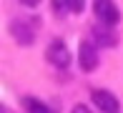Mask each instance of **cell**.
Here are the masks:
<instances>
[{"label":"cell","mask_w":123,"mask_h":113,"mask_svg":"<svg viewBox=\"0 0 123 113\" xmlns=\"http://www.w3.org/2000/svg\"><path fill=\"white\" fill-rule=\"evenodd\" d=\"M45 58L55 68H68L70 65V50L63 40H50L48 48H45Z\"/></svg>","instance_id":"cell-1"},{"label":"cell","mask_w":123,"mask_h":113,"mask_svg":"<svg viewBox=\"0 0 123 113\" xmlns=\"http://www.w3.org/2000/svg\"><path fill=\"white\" fill-rule=\"evenodd\" d=\"M91 100H93V106H96L98 111H103V113H118V108H121L118 98H116L111 90H103V88H93L91 90Z\"/></svg>","instance_id":"cell-2"},{"label":"cell","mask_w":123,"mask_h":113,"mask_svg":"<svg viewBox=\"0 0 123 113\" xmlns=\"http://www.w3.org/2000/svg\"><path fill=\"white\" fill-rule=\"evenodd\" d=\"M78 65H80V70H86V73L96 70L98 50H96V45L91 40H80V45H78Z\"/></svg>","instance_id":"cell-3"},{"label":"cell","mask_w":123,"mask_h":113,"mask_svg":"<svg viewBox=\"0 0 123 113\" xmlns=\"http://www.w3.org/2000/svg\"><path fill=\"white\" fill-rule=\"evenodd\" d=\"M93 10H96V18L103 23V25H116V23L121 20V10L116 3H108V0H98L96 5H93Z\"/></svg>","instance_id":"cell-4"},{"label":"cell","mask_w":123,"mask_h":113,"mask_svg":"<svg viewBox=\"0 0 123 113\" xmlns=\"http://www.w3.org/2000/svg\"><path fill=\"white\" fill-rule=\"evenodd\" d=\"M10 28H13V35L18 38L23 45H30L33 43V30H30V25H28L25 20H15Z\"/></svg>","instance_id":"cell-5"},{"label":"cell","mask_w":123,"mask_h":113,"mask_svg":"<svg viewBox=\"0 0 123 113\" xmlns=\"http://www.w3.org/2000/svg\"><path fill=\"white\" fill-rule=\"evenodd\" d=\"M93 38H96V45H103V48L116 45V40H118L108 28H93Z\"/></svg>","instance_id":"cell-6"},{"label":"cell","mask_w":123,"mask_h":113,"mask_svg":"<svg viewBox=\"0 0 123 113\" xmlns=\"http://www.w3.org/2000/svg\"><path fill=\"white\" fill-rule=\"evenodd\" d=\"M23 106H25L28 113H53L43 100H38V98H23Z\"/></svg>","instance_id":"cell-7"},{"label":"cell","mask_w":123,"mask_h":113,"mask_svg":"<svg viewBox=\"0 0 123 113\" xmlns=\"http://www.w3.org/2000/svg\"><path fill=\"white\" fill-rule=\"evenodd\" d=\"M65 8H68L70 13H80V10H83V3H80V0H75V3L70 0V3H65Z\"/></svg>","instance_id":"cell-8"},{"label":"cell","mask_w":123,"mask_h":113,"mask_svg":"<svg viewBox=\"0 0 123 113\" xmlns=\"http://www.w3.org/2000/svg\"><path fill=\"white\" fill-rule=\"evenodd\" d=\"M70 113H93V111L88 108V106H83V103H75V106H73V111H70Z\"/></svg>","instance_id":"cell-9"}]
</instances>
